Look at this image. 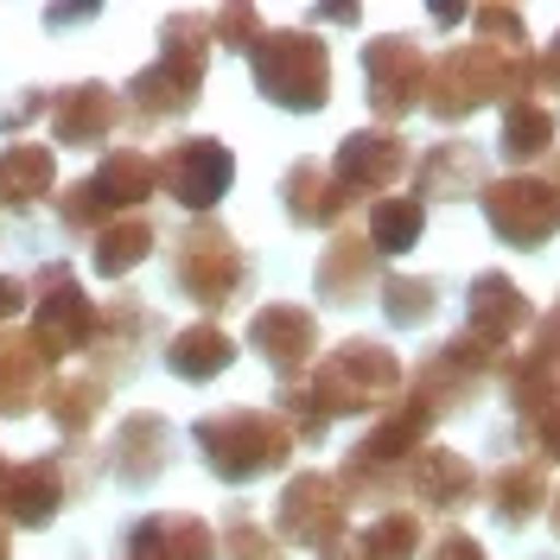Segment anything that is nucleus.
I'll use <instances>...</instances> for the list:
<instances>
[{
	"mask_svg": "<svg viewBox=\"0 0 560 560\" xmlns=\"http://www.w3.org/2000/svg\"><path fill=\"white\" fill-rule=\"evenodd\" d=\"M210 13H166L160 26V58L147 70H135V83L121 90L135 121H173L198 103L205 90V70H210Z\"/></svg>",
	"mask_w": 560,
	"mask_h": 560,
	"instance_id": "obj_1",
	"label": "nucleus"
},
{
	"mask_svg": "<svg viewBox=\"0 0 560 560\" xmlns=\"http://www.w3.org/2000/svg\"><path fill=\"white\" fill-rule=\"evenodd\" d=\"M191 446L205 453V471L223 485H255V478H275L293 458V433L275 408H217L191 427Z\"/></svg>",
	"mask_w": 560,
	"mask_h": 560,
	"instance_id": "obj_2",
	"label": "nucleus"
},
{
	"mask_svg": "<svg viewBox=\"0 0 560 560\" xmlns=\"http://www.w3.org/2000/svg\"><path fill=\"white\" fill-rule=\"evenodd\" d=\"M153 191H160V160L140 147H108L96 173L58 191V223L65 236H96L115 217H135Z\"/></svg>",
	"mask_w": 560,
	"mask_h": 560,
	"instance_id": "obj_3",
	"label": "nucleus"
},
{
	"mask_svg": "<svg viewBox=\"0 0 560 560\" xmlns=\"http://www.w3.org/2000/svg\"><path fill=\"white\" fill-rule=\"evenodd\" d=\"M248 70H255V90L293 115H318L331 96V51L318 33H300V26L261 33V45L248 51Z\"/></svg>",
	"mask_w": 560,
	"mask_h": 560,
	"instance_id": "obj_4",
	"label": "nucleus"
},
{
	"mask_svg": "<svg viewBox=\"0 0 560 560\" xmlns=\"http://www.w3.org/2000/svg\"><path fill=\"white\" fill-rule=\"evenodd\" d=\"M313 401L331 415H370V408H383L401 395V357L376 338H345L338 350H325L313 370Z\"/></svg>",
	"mask_w": 560,
	"mask_h": 560,
	"instance_id": "obj_5",
	"label": "nucleus"
},
{
	"mask_svg": "<svg viewBox=\"0 0 560 560\" xmlns=\"http://www.w3.org/2000/svg\"><path fill=\"white\" fill-rule=\"evenodd\" d=\"M173 287L191 300V306H205V313L236 306V293L248 287L243 243H236L217 217L185 223V230H178V243H173Z\"/></svg>",
	"mask_w": 560,
	"mask_h": 560,
	"instance_id": "obj_6",
	"label": "nucleus"
},
{
	"mask_svg": "<svg viewBox=\"0 0 560 560\" xmlns=\"http://www.w3.org/2000/svg\"><path fill=\"white\" fill-rule=\"evenodd\" d=\"M510 65L516 58H503L490 45H453V51H440L427 65V108H433V121H465L485 103L510 108Z\"/></svg>",
	"mask_w": 560,
	"mask_h": 560,
	"instance_id": "obj_7",
	"label": "nucleus"
},
{
	"mask_svg": "<svg viewBox=\"0 0 560 560\" xmlns=\"http://www.w3.org/2000/svg\"><path fill=\"white\" fill-rule=\"evenodd\" d=\"M26 306H33V345L51 357V363H65V357H77V350H90V338H96V300L83 293V280H77V268H65V261H45L33 280H26Z\"/></svg>",
	"mask_w": 560,
	"mask_h": 560,
	"instance_id": "obj_8",
	"label": "nucleus"
},
{
	"mask_svg": "<svg viewBox=\"0 0 560 560\" xmlns=\"http://www.w3.org/2000/svg\"><path fill=\"white\" fill-rule=\"evenodd\" d=\"M478 205H485L490 236L510 248H541L560 236V178H541V173L490 178Z\"/></svg>",
	"mask_w": 560,
	"mask_h": 560,
	"instance_id": "obj_9",
	"label": "nucleus"
},
{
	"mask_svg": "<svg viewBox=\"0 0 560 560\" xmlns=\"http://www.w3.org/2000/svg\"><path fill=\"white\" fill-rule=\"evenodd\" d=\"M345 516H350V490L331 471H300V478H287V490L275 503V541L325 555V548L345 541Z\"/></svg>",
	"mask_w": 560,
	"mask_h": 560,
	"instance_id": "obj_10",
	"label": "nucleus"
},
{
	"mask_svg": "<svg viewBox=\"0 0 560 560\" xmlns=\"http://www.w3.org/2000/svg\"><path fill=\"white\" fill-rule=\"evenodd\" d=\"M160 185H166V198H173L178 210L210 217L217 198L236 185V153H230L217 135H185V140H173V147L160 153Z\"/></svg>",
	"mask_w": 560,
	"mask_h": 560,
	"instance_id": "obj_11",
	"label": "nucleus"
},
{
	"mask_svg": "<svg viewBox=\"0 0 560 560\" xmlns=\"http://www.w3.org/2000/svg\"><path fill=\"white\" fill-rule=\"evenodd\" d=\"M363 83H370V108L376 121H401L427 103V51L408 33H388L363 45Z\"/></svg>",
	"mask_w": 560,
	"mask_h": 560,
	"instance_id": "obj_12",
	"label": "nucleus"
},
{
	"mask_svg": "<svg viewBox=\"0 0 560 560\" xmlns=\"http://www.w3.org/2000/svg\"><path fill=\"white\" fill-rule=\"evenodd\" d=\"M70 465L58 453L26 458V465H7V485H0V523L7 528H45L58 523V510L70 503Z\"/></svg>",
	"mask_w": 560,
	"mask_h": 560,
	"instance_id": "obj_13",
	"label": "nucleus"
},
{
	"mask_svg": "<svg viewBox=\"0 0 560 560\" xmlns=\"http://www.w3.org/2000/svg\"><path fill=\"white\" fill-rule=\"evenodd\" d=\"M248 350L275 370L280 383H300L318 357V318L306 306H287V300L255 306V318H248Z\"/></svg>",
	"mask_w": 560,
	"mask_h": 560,
	"instance_id": "obj_14",
	"label": "nucleus"
},
{
	"mask_svg": "<svg viewBox=\"0 0 560 560\" xmlns=\"http://www.w3.org/2000/svg\"><path fill=\"white\" fill-rule=\"evenodd\" d=\"M433 420H440V415L420 401L415 388H408V395H395V401H388V415L376 420V427H370L357 446H350V471H376V478H395V465H408V458L427 446Z\"/></svg>",
	"mask_w": 560,
	"mask_h": 560,
	"instance_id": "obj_15",
	"label": "nucleus"
},
{
	"mask_svg": "<svg viewBox=\"0 0 560 560\" xmlns=\"http://www.w3.org/2000/svg\"><path fill=\"white\" fill-rule=\"evenodd\" d=\"M331 173H338V185H345L350 198H376L395 178L415 173V153H408V140L395 135V128H357V135L338 140Z\"/></svg>",
	"mask_w": 560,
	"mask_h": 560,
	"instance_id": "obj_16",
	"label": "nucleus"
},
{
	"mask_svg": "<svg viewBox=\"0 0 560 560\" xmlns=\"http://www.w3.org/2000/svg\"><path fill=\"white\" fill-rule=\"evenodd\" d=\"M160 331V318L147 313L140 300H108L103 313H96V338H90V357H96V383H128L140 363V345Z\"/></svg>",
	"mask_w": 560,
	"mask_h": 560,
	"instance_id": "obj_17",
	"label": "nucleus"
},
{
	"mask_svg": "<svg viewBox=\"0 0 560 560\" xmlns=\"http://www.w3.org/2000/svg\"><path fill=\"white\" fill-rule=\"evenodd\" d=\"M350 198L338 173L325 166V160H293L287 173H280V210H287V223H300V230H345L350 217Z\"/></svg>",
	"mask_w": 560,
	"mask_h": 560,
	"instance_id": "obj_18",
	"label": "nucleus"
},
{
	"mask_svg": "<svg viewBox=\"0 0 560 560\" xmlns=\"http://www.w3.org/2000/svg\"><path fill=\"white\" fill-rule=\"evenodd\" d=\"M408 490H415L427 510H471L478 497H485V478H478V465L453 446H420L408 458Z\"/></svg>",
	"mask_w": 560,
	"mask_h": 560,
	"instance_id": "obj_19",
	"label": "nucleus"
},
{
	"mask_svg": "<svg viewBox=\"0 0 560 560\" xmlns=\"http://www.w3.org/2000/svg\"><path fill=\"white\" fill-rule=\"evenodd\" d=\"M128 560H217V528L191 510H153L128 528Z\"/></svg>",
	"mask_w": 560,
	"mask_h": 560,
	"instance_id": "obj_20",
	"label": "nucleus"
},
{
	"mask_svg": "<svg viewBox=\"0 0 560 560\" xmlns=\"http://www.w3.org/2000/svg\"><path fill=\"white\" fill-rule=\"evenodd\" d=\"M485 178H490V160L478 140H440V147H427V160H415V198H440V205H453V198H485Z\"/></svg>",
	"mask_w": 560,
	"mask_h": 560,
	"instance_id": "obj_21",
	"label": "nucleus"
},
{
	"mask_svg": "<svg viewBox=\"0 0 560 560\" xmlns=\"http://www.w3.org/2000/svg\"><path fill=\"white\" fill-rule=\"evenodd\" d=\"M121 121V96L108 83H70L51 90V140L58 147H103Z\"/></svg>",
	"mask_w": 560,
	"mask_h": 560,
	"instance_id": "obj_22",
	"label": "nucleus"
},
{
	"mask_svg": "<svg viewBox=\"0 0 560 560\" xmlns=\"http://www.w3.org/2000/svg\"><path fill=\"white\" fill-rule=\"evenodd\" d=\"M108 465H115V478L121 485L147 490L166 465H173V420L166 415H128L121 427H115V446H108Z\"/></svg>",
	"mask_w": 560,
	"mask_h": 560,
	"instance_id": "obj_23",
	"label": "nucleus"
},
{
	"mask_svg": "<svg viewBox=\"0 0 560 560\" xmlns=\"http://www.w3.org/2000/svg\"><path fill=\"white\" fill-rule=\"evenodd\" d=\"M465 331L510 350L516 331H535V306H528V293L510 275H478L471 293H465Z\"/></svg>",
	"mask_w": 560,
	"mask_h": 560,
	"instance_id": "obj_24",
	"label": "nucleus"
},
{
	"mask_svg": "<svg viewBox=\"0 0 560 560\" xmlns=\"http://www.w3.org/2000/svg\"><path fill=\"white\" fill-rule=\"evenodd\" d=\"M376 275H383V255L370 248V236L338 230V236L325 243V255H318L313 287H318V300H331V306H357V300L376 287Z\"/></svg>",
	"mask_w": 560,
	"mask_h": 560,
	"instance_id": "obj_25",
	"label": "nucleus"
},
{
	"mask_svg": "<svg viewBox=\"0 0 560 560\" xmlns=\"http://www.w3.org/2000/svg\"><path fill=\"white\" fill-rule=\"evenodd\" d=\"M51 388V357L33 345V331H0V415H33Z\"/></svg>",
	"mask_w": 560,
	"mask_h": 560,
	"instance_id": "obj_26",
	"label": "nucleus"
},
{
	"mask_svg": "<svg viewBox=\"0 0 560 560\" xmlns=\"http://www.w3.org/2000/svg\"><path fill=\"white\" fill-rule=\"evenodd\" d=\"M58 191V153L38 147V140H13L0 147V210H33Z\"/></svg>",
	"mask_w": 560,
	"mask_h": 560,
	"instance_id": "obj_27",
	"label": "nucleus"
},
{
	"mask_svg": "<svg viewBox=\"0 0 560 560\" xmlns=\"http://www.w3.org/2000/svg\"><path fill=\"white\" fill-rule=\"evenodd\" d=\"M485 497H490V516L503 528L535 523V516L548 510V497H555V490H548V465H541V458H510V465L490 471Z\"/></svg>",
	"mask_w": 560,
	"mask_h": 560,
	"instance_id": "obj_28",
	"label": "nucleus"
},
{
	"mask_svg": "<svg viewBox=\"0 0 560 560\" xmlns=\"http://www.w3.org/2000/svg\"><path fill=\"white\" fill-rule=\"evenodd\" d=\"M230 363H236V338L223 325H210V318H198V325H185V331L166 338V370L178 383H217Z\"/></svg>",
	"mask_w": 560,
	"mask_h": 560,
	"instance_id": "obj_29",
	"label": "nucleus"
},
{
	"mask_svg": "<svg viewBox=\"0 0 560 560\" xmlns=\"http://www.w3.org/2000/svg\"><path fill=\"white\" fill-rule=\"evenodd\" d=\"M90 243H96V248H90V268H96L103 280H121V275H135L140 261L153 255V243H160V236H153V217H147V210H135V217H115L108 230H96Z\"/></svg>",
	"mask_w": 560,
	"mask_h": 560,
	"instance_id": "obj_30",
	"label": "nucleus"
},
{
	"mask_svg": "<svg viewBox=\"0 0 560 560\" xmlns=\"http://www.w3.org/2000/svg\"><path fill=\"white\" fill-rule=\"evenodd\" d=\"M103 401H108V388L96 383L90 370L51 376V388H45V415H51V427H58L65 440H83V433L103 420Z\"/></svg>",
	"mask_w": 560,
	"mask_h": 560,
	"instance_id": "obj_31",
	"label": "nucleus"
},
{
	"mask_svg": "<svg viewBox=\"0 0 560 560\" xmlns=\"http://www.w3.org/2000/svg\"><path fill=\"white\" fill-rule=\"evenodd\" d=\"M497 153H503L510 166H528V160L555 153V115H548L541 103H516V108H503V128H497Z\"/></svg>",
	"mask_w": 560,
	"mask_h": 560,
	"instance_id": "obj_32",
	"label": "nucleus"
},
{
	"mask_svg": "<svg viewBox=\"0 0 560 560\" xmlns=\"http://www.w3.org/2000/svg\"><path fill=\"white\" fill-rule=\"evenodd\" d=\"M420 230H427V205L420 198H376L370 205V248L376 255H408L420 243Z\"/></svg>",
	"mask_w": 560,
	"mask_h": 560,
	"instance_id": "obj_33",
	"label": "nucleus"
},
{
	"mask_svg": "<svg viewBox=\"0 0 560 560\" xmlns=\"http://www.w3.org/2000/svg\"><path fill=\"white\" fill-rule=\"evenodd\" d=\"M350 548H357V560H415L420 548H427V535H420L415 510H383Z\"/></svg>",
	"mask_w": 560,
	"mask_h": 560,
	"instance_id": "obj_34",
	"label": "nucleus"
},
{
	"mask_svg": "<svg viewBox=\"0 0 560 560\" xmlns=\"http://www.w3.org/2000/svg\"><path fill=\"white\" fill-rule=\"evenodd\" d=\"M383 313H388L395 331H420L427 318L440 313V287L420 280V275H388L383 280Z\"/></svg>",
	"mask_w": 560,
	"mask_h": 560,
	"instance_id": "obj_35",
	"label": "nucleus"
},
{
	"mask_svg": "<svg viewBox=\"0 0 560 560\" xmlns=\"http://www.w3.org/2000/svg\"><path fill=\"white\" fill-rule=\"evenodd\" d=\"M223 560H287V548L248 510H230L223 516Z\"/></svg>",
	"mask_w": 560,
	"mask_h": 560,
	"instance_id": "obj_36",
	"label": "nucleus"
},
{
	"mask_svg": "<svg viewBox=\"0 0 560 560\" xmlns=\"http://www.w3.org/2000/svg\"><path fill=\"white\" fill-rule=\"evenodd\" d=\"M275 415L287 420V433H293L300 446H318V440H325V427H331L306 383H287V388H280V408H275Z\"/></svg>",
	"mask_w": 560,
	"mask_h": 560,
	"instance_id": "obj_37",
	"label": "nucleus"
},
{
	"mask_svg": "<svg viewBox=\"0 0 560 560\" xmlns=\"http://www.w3.org/2000/svg\"><path fill=\"white\" fill-rule=\"evenodd\" d=\"M478 20V38H485L490 51H503V58H523L528 51V26L516 7H485V13H471Z\"/></svg>",
	"mask_w": 560,
	"mask_h": 560,
	"instance_id": "obj_38",
	"label": "nucleus"
},
{
	"mask_svg": "<svg viewBox=\"0 0 560 560\" xmlns=\"http://www.w3.org/2000/svg\"><path fill=\"white\" fill-rule=\"evenodd\" d=\"M210 38L230 45V51H255L261 45V13L255 7H217L210 13Z\"/></svg>",
	"mask_w": 560,
	"mask_h": 560,
	"instance_id": "obj_39",
	"label": "nucleus"
},
{
	"mask_svg": "<svg viewBox=\"0 0 560 560\" xmlns=\"http://www.w3.org/2000/svg\"><path fill=\"white\" fill-rule=\"evenodd\" d=\"M33 115H51V90H20V103H13V108H0V135L26 128Z\"/></svg>",
	"mask_w": 560,
	"mask_h": 560,
	"instance_id": "obj_40",
	"label": "nucleus"
},
{
	"mask_svg": "<svg viewBox=\"0 0 560 560\" xmlns=\"http://www.w3.org/2000/svg\"><path fill=\"white\" fill-rule=\"evenodd\" d=\"M523 357H528V363H560V306L541 318L535 331H528V350H523Z\"/></svg>",
	"mask_w": 560,
	"mask_h": 560,
	"instance_id": "obj_41",
	"label": "nucleus"
},
{
	"mask_svg": "<svg viewBox=\"0 0 560 560\" xmlns=\"http://www.w3.org/2000/svg\"><path fill=\"white\" fill-rule=\"evenodd\" d=\"M420 555H427V560H485V548H478L465 528H446V535H440L433 548H420Z\"/></svg>",
	"mask_w": 560,
	"mask_h": 560,
	"instance_id": "obj_42",
	"label": "nucleus"
},
{
	"mask_svg": "<svg viewBox=\"0 0 560 560\" xmlns=\"http://www.w3.org/2000/svg\"><path fill=\"white\" fill-rule=\"evenodd\" d=\"M26 300H33V293H26V280L0 275V331H7V325H13V318L26 313Z\"/></svg>",
	"mask_w": 560,
	"mask_h": 560,
	"instance_id": "obj_43",
	"label": "nucleus"
},
{
	"mask_svg": "<svg viewBox=\"0 0 560 560\" xmlns=\"http://www.w3.org/2000/svg\"><path fill=\"white\" fill-rule=\"evenodd\" d=\"M541 83L560 96V33H555V45H548V58H541Z\"/></svg>",
	"mask_w": 560,
	"mask_h": 560,
	"instance_id": "obj_44",
	"label": "nucleus"
},
{
	"mask_svg": "<svg viewBox=\"0 0 560 560\" xmlns=\"http://www.w3.org/2000/svg\"><path fill=\"white\" fill-rule=\"evenodd\" d=\"M313 20H338V26H357V20H363V13H357V7H318Z\"/></svg>",
	"mask_w": 560,
	"mask_h": 560,
	"instance_id": "obj_45",
	"label": "nucleus"
},
{
	"mask_svg": "<svg viewBox=\"0 0 560 560\" xmlns=\"http://www.w3.org/2000/svg\"><path fill=\"white\" fill-rule=\"evenodd\" d=\"M427 13H433V20H440V26H458V20H465V7H440V0H433V7H427Z\"/></svg>",
	"mask_w": 560,
	"mask_h": 560,
	"instance_id": "obj_46",
	"label": "nucleus"
},
{
	"mask_svg": "<svg viewBox=\"0 0 560 560\" xmlns=\"http://www.w3.org/2000/svg\"><path fill=\"white\" fill-rule=\"evenodd\" d=\"M548 523H555V535H560V497H548Z\"/></svg>",
	"mask_w": 560,
	"mask_h": 560,
	"instance_id": "obj_47",
	"label": "nucleus"
},
{
	"mask_svg": "<svg viewBox=\"0 0 560 560\" xmlns=\"http://www.w3.org/2000/svg\"><path fill=\"white\" fill-rule=\"evenodd\" d=\"M0 560H13V541H7V523H0Z\"/></svg>",
	"mask_w": 560,
	"mask_h": 560,
	"instance_id": "obj_48",
	"label": "nucleus"
},
{
	"mask_svg": "<svg viewBox=\"0 0 560 560\" xmlns=\"http://www.w3.org/2000/svg\"><path fill=\"white\" fill-rule=\"evenodd\" d=\"M0 485H7V458H0Z\"/></svg>",
	"mask_w": 560,
	"mask_h": 560,
	"instance_id": "obj_49",
	"label": "nucleus"
}]
</instances>
